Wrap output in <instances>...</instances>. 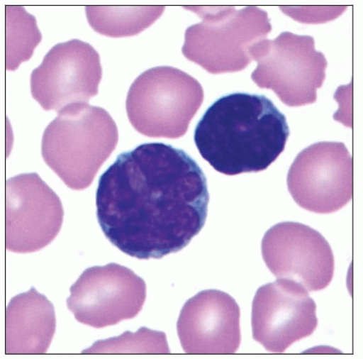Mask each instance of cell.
Instances as JSON below:
<instances>
[{
    "label": "cell",
    "mask_w": 363,
    "mask_h": 359,
    "mask_svg": "<svg viewBox=\"0 0 363 359\" xmlns=\"http://www.w3.org/2000/svg\"><path fill=\"white\" fill-rule=\"evenodd\" d=\"M201 84L187 73L157 67L132 84L126 109L130 122L143 136L171 139L184 136L203 101Z\"/></svg>",
    "instance_id": "5b68a950"
},
{
    "label": "cell",
    "mask_w": 363,
    "mask_h": 359,
    "mask_svg": "<svg viewBox=\"0 0 363 359\" xmlns=\"http://www.w3.org/2000/svg\"><path fill=\"white\" fill-rule=\"evenodd\" d=\"M290 132L285 115L262 95L225 96L204 113L194 132L198 150L226 175L263 171L284 151Z\"/></svg>",
    "instance_id": "7a4b0ae2"
},
{
    "label": "cell",
    "mask_w": 363,
    "mask_h": 359,
    "mask_svg": "<svg viewBox=\"0 0 363 359\" xmlns=\"http://www.w3.org/2000/svg\"><path fill=\"white\" fill-rule=\"evenodd\" d=\"M6 188V249L29 253L50 245L62 228L65 217L57 194L37 173L11 177Z\"/></svg>",
    "instance_id": "30bf717a"
},
{
    "label": "cell",
    "mask_w": 363,
    "mask_h": 359,
    "mask_svg": "<svg viewBox=\"0 0 363 359\" xmlns=\"http://www.w3.org/2000/svg\"><path fill=\"white\" fill-rule=\"evenodd\" d=\"M178 336L189 354H233L240 344V308L226 292L203 290L182 309Z\"/></svg>",
    "instance_id": "4fadbf2b"
},
{
    "label": "cell",
    "mask_w": 363,
    "mask_h": 359,
    "mask_svg": "<svg viewBox=\"0 0 363 359\" xmlns=\"http://www.w3.org/2000/svg\"><path fill=\"white\" fill-rule=\"evenodd\" d=\"M316 309L308 291L294 282L278 280L262 286L252 303L253 338L267 351L282 353L313 334Z\"/></svg>",
    "instance_id": "7c38bea8"
},
{
    "label": "cell",
    "mask_w": 363,
    "mask_h": 359,
    "mask_svg": "<svg viewBox=\"0 0 363 359\" xmlns=\"http://www.w3.org/2000/svg\"><path fill=\"white\" fill-rule=\"evenodd\" d=\"M258 67L252 80L274 91L289 106L311 104L325 78L327 61L315 48L311 36L283 33L277 39L262 40L250 49Z\"/></svg>",
    "instance_id": "8992f818"
},
{
    "label": "cell",
    "mask_w": 363,
    "mask_h": 359,
    "mask_svg": "<svg viewBox=\"0 0 363 359\" xmlns=\"http://www.w3.org/2000/svg\"><path fill=\"white\" fill-rule=\"evenodd\" d=\"M5 21L6 69L14 71L32 57L43 37L35 17L23 6H6Z\"/></svg>",
    "instance_id": "2e32d148"
},
{
    "label": "cell",
    "mask_w": 363,
    "mask_h": 359,
    "mask_svg": "<svg viewBox=\"0 0 363 359\" xmlns=\"http://www.w3.org/2000/svg\"><path fill=\"white\" fill-rule=\"evenodd\" d=\"M101 57L90 44L72 40L53 46L31 74L33 98L46 111L87 103L99 94Z\"/></svg>",
    "instance_id": "9c48e42d"
},
{
    "label": "cell",
    "mask_w": 363,
    "mask_h": 359,
    "mask_svg": "<svg viewBox=\"0 0 363 359\" xmlns=\"http://www.w3.org/2000/svg\"><path fill=\"white\" fill-rule=\"evenodd\" d=\"M262 258L278 280L294 282L308 292L325 289L335 274L334 253L314 228L296 222L272 226L262 242Z\"/></svg>",
    "instance_id": "8fae6325"
},
{
    "label": "cell",
    "mask_w": 363,
    "mask_h": 359,
    "mask_svg": "<svg viewBox=\"0 0 363 359\" xmlns=\"http://www.w3.org/2000/svg\"><path fill=\"white\" fill-rule=\"evenodd\" d=\"M352 168L344 143H317L295 159L287 177L289 191L296 204L308 211L335 213L352 198Z\"/></svg>",
    "instance_id": "52a82bcc"
},
{
    "label": "cell",
    "mask_w": 363,
    "mask_h": 359,
    "mask_svg": "<svg viewBox=\"0 0 363 359\" xmlns=\"http://www.w3.org/2000/svg\"><path fill=\"white\" fill-rule=\"evenodd\" d=\"M70 292L67 306L77 321L97 328L135 318L146 299L145 281L116 263L86 269Z\"/></svg>",
    "instance_id": "ba28073f"
},
{
    "label": "cell",
    "mask_w": 363,
    "mask_h": 359,
    "mask_svg": "<svg viewBox=\"0 0 363 359\" xmlns=\"http://www.w3.org/2000/svg\"><path fill=\"white\" fill-rule=\"evenodd\" d=\"M57 113L43 136V159L69 188L85 189L116 147V124L105 109L87 103Z\"/></svg>",
    "instance_id": "3957f363"
},
{
    "label": "cell",
    "mask_w": 363,
    "mask_h": 359,
    "mask_svg": "<svg viewBox=\"0 0 363 359\" xmlns=\"http://www.w3.org/2000/svg\"><path fill=\"white\" fill-rule=\"evenodd\" d=\"M83 353H169L166 336L163 333L140 328L136 333L123 335L106 341H97Z\"/></svg>",
    "instance_id": "e0dca14e"
},
{
    "label": "cell",
    "mask_w": 363,
    "mask_h": 359,
    "mask_svg": "<svg viewBox=\"0 0 363 359\" xmlns=\"http://www.w3.org/2000/svg\"><path fill=\"white\" fill-rule=\"evenodd\" d=\"M206 177L182 149L149 143L121 154L101 176L97 218L111 243L139 260L184 249L208 214Z\"/></svg>",
    "instance_id": "6da1fadb"
},
{
    "label": "cell",
    "mask_w": 363,
    "mask_h": 359,
    "mask_svg": "<svg viewBox=\"0 0 363 359\" xmlns=\"http://www.w3.org/2000/svg\"><path fill=\"white\" fill-rule=\"evenodd\" d=\"M55 328L54 306L44 294L32 287L16 295L6 311V353H45Z\"/></svg>",
    "instance_id": "5bb4252c"
},
{
    "label": "cell",
    "mask_w": 363,
    "mask_h": 359,
    "mask_svg": "<svg viewBox=\"0 0 363 359\" xmlns=\"http://www.w3.org/2000/svg\"><path fill=\"white\" fill-rule=\"evenodd\" d=\"M202 22L187 28L184 55L211 74L245 70L250 48L271 31L267 13L256 6L189 7Z\"/></svg>",
    "instance_id": "277c9868"
},
{
    "label": "cell",
    "mask_w": 363,
    "mask_h": 359,
    "mask_svg": "<svg viewBox=\"0 0 363 359\" xmlns=\"http://www.w3.org/2000/svg\"><path fill=\"white\" fill-rule=\"evenodd\" d=\"M164 6H87L88 22L97 33L112 38L137 35L152 24L164 11Z\"/></svg>",
    "instance_id": "9a60e30c"
}]
</instances>
